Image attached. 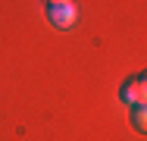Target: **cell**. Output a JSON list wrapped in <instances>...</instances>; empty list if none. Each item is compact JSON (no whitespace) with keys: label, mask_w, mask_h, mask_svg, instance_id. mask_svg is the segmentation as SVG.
I'll list each match as a JSON object with an SVG mask.
<instances>
[{"label":"cell","mask_w":147,"mask_h":141,"mask_svg":"<svg viewBox=\"0 0 147 141\" xmlns=\"http://www.w3.org/2000/svg\"><path fill=\"white\" fill-rule=\"evenodd\" d=\"M47 16H50V22H53V25L69 28V25H75L78 9H75V3H72V0H57V3H50V6H47Z\"/></svg>","instance_id":"6da1fadb"},{"label":"cell","mask_w":147,"mask_h":141,"mask_svg":"<svg viewBox=\"0 0 147 141\" xmlns=\"http://www.w3.org/2000/svg\"><path fill=\"white\" fill-rule=\"evenodd\" d=\"M122 100H125V104H131V107L144 104V97H141V85H138V79H128V82L122 85Z\"/></svg>","instance_id":"7a4b0ae2"},{"label":"cell","mask_w":147,"mask_h":141,"mask_svg":"<svg viewBox=\"0 0 147 141\" xmlns=\"http://www.w3.org/2000/svg\"><path fill=\"white\" fill-rule=\"evenodd\" d=\"M131 122H135V129H138V132H147V100L135 107V113H131Z\"/></svg>","instance_id":"3957f363"},{"label":"cell","mask_w":147,"mask_h":141,"mask_svg":"<svg viewBox=\"0 0 147 141\" xmlns=\"http://www.w3.org/2000/svg\"><path fill=\"white\" fill-rule=\"evenodd\" d=\"M138 85H141V97L147 100V72H144V75H138Z\"/></svg>","instance_id":"277c9868"},{"label":"cell","mask_w":147,"mask_h":141,"mask_svg":"<svg viewBox=\"0 0 147 141\" xmlns=\"http://www.w3.org/2000/svg\"><path fill=\"white\" fill-rule=\"evenodd\" d=\"M50 3H57V0H50Z\"/></svg>","instance_id":"5b68a950"}]
</instances>
